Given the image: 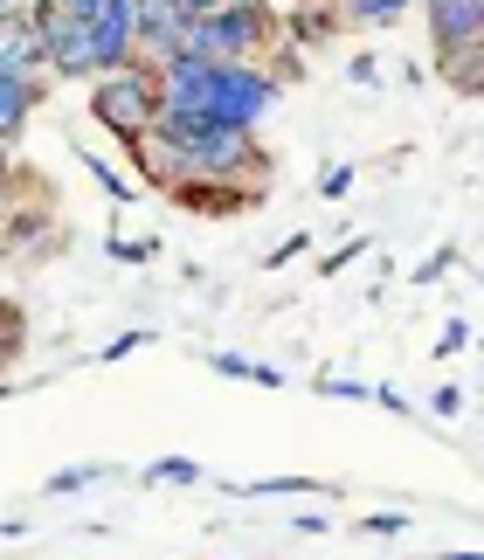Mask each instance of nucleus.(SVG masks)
Segmentation results:
<instances>
[{
	"label": "nucleus",
	"instance_id": "1",
	"mask_svg": "<svg viewBox=\"0 0 484 560\" xmlns=\"http://www.w3.org/2000/svg\"><path fill=\"white\" fill-rule=\"evenodd\" d=\"M160 104L173 112H194V118H215L229 132H256L263 118L284 104V83L256 62H194V56H173L160 62Z\"/></svg>",
	"mask_w": 484,
	"mask_h": 560
},
{
	"label": "nucleus",
	"instance_id": "2",
	"mask_svg": "<svg viewBox=\"0 0 484 560\" xmlns=\"http://www.w3.org/2000/svg\"><path fill=\"white\" fill-rule=\"evenodd\" d=\"M284 35V14L270 0H222V8L187 21V56L194 62H256Z\"/></svg>",
	"mask_w": 484,
	"mask_h": 560
},
{
	"label": "nucleus",
	"instance_id": "3",
	"mask_svg": "<svg viewBox=\"0 0 484 560\" xmlns=\"http://www.w3.org/2000/svg\"><path fill=\"white\" fill-rule=\"evenodd\" d=\"M91 118L104 125V139H118L125 153L152 139V118H160V77L146 62H125L112 77H91Z\"/></svg>",
	"mask_w": 484,
	"mask_h": 560
},
{
	"label": "nucleus",
	"instance_id": "4",
	"mask_svg": "<svg viewBox=\"0 0 484 560\" xmlns=\"http://www.w3.org/2000/svg\"><path fill=\"white\" fill-rule=\"evenodd\" d=\"M187 8L181 0H131V56L146 62V70H160V62L187 56Z\"/></svg>",
	"mask_w": 484,
	"mask_h": 560
},
{
	"label": "nucleus",
	"instance_id": "5",
	"mask_svg": "<svg viewBox=\"0 0 484 560\" xmlns=\"http://www.w3.org/2000/svg\"><path fill=\"white\" fill-rule=\"evenodd\" d=\"M429 21V49L457 56V49H484V0H415Z\"/></svg>",
	"mask_w": 484,
	"mask_h": 560
},
{
	"label": "nucleus",
	"instance_id": "6",
	"mask_svg": "<svg viewBox=\"0 0 484 560\" xmlns=\"http://www.w3.org/2000/svg\"><path fill=\"white\" fill-rule=\"evenodd\" d=\"M83 35H91V70L97 77L139 62V56H131V0H97V14L83 21Z\"/></svg>",
	"mask_w": 484,
	"mask_h": 560
},
{
	"label": "nucleus",
	"instance_id": "7",
	"mask_svg": "<svg viewBox=\"0 0 484 560\" xmlns=\"http://www.w3.org/2000/svg\"><path fill=\"white\" fill-rule=\"evenodd\" d=\"M0 77L14 83H49V70H42V35L28 28V14H0Z\"/></svg>",
	"mask_w": 484,
	"mask_h": 560
},
{
	"label": "nucleus",
	"instance_id": "8",
	"mask_svg": "<svg viewBox=\"0 0 484 560\" xmlns=\"http://www.w3.org/2000/svg\"><path fill=\"white\" fill-rule=\"evenodd\" d=\"M42 97H49V83H14V77H0V145H14L21 132H28V118L42 112Z\"/></svg>",
	"mask_w": 484,
	"mask_h": 560
},
{
	"label": "nucleus",
	"instance_id": "9",
	"mask_svg": "<svg viewBox=\"0 0 484 560\" xmlns=\"http://www.w3.org/2000/svg\"><path fill=\"white\" fill-rule=\"evenodd\" d=\"M173 201L194 208V214H242L256 201V187H208V180H187V187H173Z\"/></svg>",
	"mask_w": 484,
	"mask_h": 560
},
{
	"label": "nucleus",
	"instance_id": "10",
	"mask_svg": "<svg viewBox=\"0 0 484 560\" xmlns=\"http://www.w3.org/2000/svg\"><path fill=\"white\" fill-rule=\"evenodd\" d=\"M408 8H415V0H333L339 28H394Z\"/></svg>",
	"mask_w": 484,
	"mask_h": 560
},
{
	"label": "nucleus",
	"instance_id": "11",
	"mask_svg": "<svg viewBox=\"0 0 484 560\" xmlns=\"http://www.w3.org/2000/svg\"><path fill=\"white\" fill-rule=\"evenodd\" d=\"M436 77H443L457 97H477V91H484V49H457V56H436Z\"/></svg>",
	"mask_w": 484,
	"mask_h": 560
},
{
	"label": "nucleus",
	"instance_id": "12",
	"mask_svg": "<svg viewBox=\"0 0 484 560\" xmlns=\"http://www.w3.org/2000/svg\"><path fill=\"white\" fill-rule=\"evenodd\" d=\"M284 35H298V42H333V35H339V14L319 8V0H304L298 14H284Z\"/></svg>",
	"mask_w": 484,
	"mask_h": 560
},
{
	"label": "nucleus",
	"instance_id": "13",
	"mask_svg": "<svg viewBox=\"0 0 484 560\" xmlns=\"http://www.w3.org/2000/svg\"><path fill=\"white\" fill-rule=\"evenodd\" d=\"M229 491H242V499H319V478H250V485H229Z\"/></svg>",
	"mask_w": 484,
	"mask_h": 560
},
{
	"label": "nucleus",
	"instance_id": "14",
	"mask_svg": "<svg viewBox=\"0 0 484 560\" xmlns=\"http://www.w3.org/2000/svg\"><path fill=\"white\" fill-rule=\"evenodd\" d=\"M104 478H118V470L112 464H70V470H56V478H49V499H77V491H91Z\"/></svg>",
	"mask_w": 484,
	"mask_h": 560
},
{
	"label": "nucleus",
	"instance_id": "15",
	"mask_svg": "<svg viewBox=\"0 0 484 560\" xmlns=\"http://www.w3.org/2000/svg\"><path fill=\"white\" fill-rule=\"evenodd\" d=\"M208 470L194 464V457H160V464H146L139 470V485H201Z\"/></svg>",
	"mask_w": 484,
	"mask_h": 560
},
{
	"label": "nucleus",
	"instance_id": "16",
	"mask_svg": "<svg viewBox=\"0 0 484 560\" xmlns=\"http://www.w3.org/2000/svg\"><path fill=\"white\" fill-rule=\"evenodd\" d=\"M83 166H91V174H97V187H104V194H112V201H131V194H139V187H131L125 174H112V166H104L97 153H83Z\"/></svg>",
	"mask_w": 484,
	"mask_h": 560
},
{
	"label": "nucleus",
	"instance_id": "17",
	"mask_svg": "<svg viewBox=\"0 0 484 560\" xmlns=\"http://www.w3.org/2000/svg\"><path fill=\"white\" fill-rule=\"evenodd\" d=\"M319 395H325V401H367L373 387H360V381H339V374H319Z\"/></svg>",
	"mask_w": 484,
	"mask_h": 560
},
{
	"label": "nucleus",
	"instance_id": "18",
	"mask_svg": "<svg viewBox=\"0 0 484 560\" xmlns=\"http://www.w3.org/2000/svg\"><path fill=\"white\" fill-rule=\"evenodd\" d=\"M457 264V249H436V256H423V264H415V277H408V284H436V277H443Z\"/></svg>",
	"mask_w": 484,
	"mask_h": 560
},
{
	"label": "nucleus",
	"instance_id": "19",
	"mask_svg": "<svg viewBox=\"0 0 484 560\" xmlns=\"http://www.w3.org/2000/svg\"><path fill=\"white\" fill-rule=\"evenodd\" d=\"M408 526V512H367L360 520V533H373V540H388V533H402Z\"/></svg>",
	"mask_w": 484,
	"mask_h": 560
},
{
	"label": "nucleus",
	"instance_id": "20",
	"mask_svg": "<svg viewBox=\"0 0 484 560\" xmlns=\"http://www.w3.org/2000/svg\"><path fill=\"white\" fill-rule=\"evenodd\" d=\"M304 249H312V235H304V229H298V235H284V243L270 249V270H284V264H298Z\"/></svg>",
	"mask_w": 484,
	"mask_h": 560
},
{
	"label": "nucleus",
	"instance_id": "21",
	"mask_svg": "<svg viewBox=\"0 0 484 560\" xmlns=\"http://www.w3.org/2000/svg\"><path fill=\"white\" fill-rule=\"evenodd\" d=\"M360 249H367V243H360V235H354V243H339V249H333V256H325V264H319V284H325V277H339V270H346V264H354V256H360Z\"/></svg>",
	"mask_w": 484,
	"mask_h": 560
},
{
	"label": "nucleus",
	"instance_id": "22",
	"mask_svg": "<svg viewBox=\"0 0 484 560\" xmlns=\"http://www.w3.org/2000/svg\"><path fill=\"white\" fill-rule=\"evenodd\" d=\"M464 347H471V318H450L443 339H436V353H464Z\"/></svg>",
	"mask_w": 484,
	"mask_h": 560
},
{
	"label": "nucleus",
	"instance_id": "23",
	"mask_svg": "<svg viewBox=\"0 0 484 560\" xmlns=\"http://www.w3.org/2000/svg\"><path fill=\"white\" fill-rule=\"evenodd\" d=\"M14 194H21V166H14V153H8V145H0V208H8Z\"/></svg>",
	"mask_w": 484,
	"mask_h": 560
},
{
	"label": "nucleus",
	"instance_id": "24",
	"mask_svg": "<svg viewBox=\"0 0 484 560\" xmlns=\"http://www.w3.org/2000/svg\"><path fill=\"white\" fill-rule=\"evenodd\" d=\"M346 187H354V166H333V174H319V194H325V201H339Z\"/></svg>",
	"mask_w": 484,
	"mask_h": 560
},
{
	"label": "nucleus",
	"instance_id": "25",
	"mask_svg": "<svg viewBox=\"0 0 484 560\" xmlns=\"http://www.w3.org/2000/svg\"><path fill=\"white\" fill-rule=\"evenodd\" d=\"M256 360H242V353H215V374H229V381H250Z\"/></svg>",
	"mask_w": 484,
	"mask_h": 560
},
{
	"label": "nucleus",
	"instance_id": "26",
	"mask_svg": "<svg viewBox=\"0 0 484 560\" xmlns=\"http://www.w3.org/2000/svg\"><path fill=\"white\" fill-rule=\"evenodd\" d=\"M146 339H152V332H118V339H112V347H104V360H125V353H139V347H146Z\"/></svg>",
	"mask_w": 484,
	"mask_h": 560
},
{
	"label": "nucleus",
	"instance_id": "27",
	"mask_svg": "<svg viewBox=\"0 0 484 560\" xmlns=\"http://www.w3.org/2000/svg\"><path fill=\"white\" fill-rule=\"evenodd\" d=\"M346 77H354V83H367V91H373V83H381V62H373V56H354V70H346Z\"/></svg>",
	"mask_w": 484,
	"mask_h": 560
},
{
	"label": "nucleus",
	"instance_id": "28",
	"mask_svg": "<svg viewBox=\"0 0 484 560\" xmlns=\"http://www.w3.org/2000/svg\"><path fill=\"white\" fill-rule=\"evenodd\" d=\"M429 408H436V416H457V408H464V387H436Z\"/></svg>",
	"mask_w": 484,
	"mask_h": 560
},
{
	"label": "nucleus",
	"instance_id": "29",
	"mask_svg": "<svg viewBox=\"0 0 484 560\" xmlns=\"http://www.w3.org/2000/svg\"><path fill=\"white\" fill-rule=\"evenodd\" d=\"M152 249H160V243H112V256H125V264H146Z\"/></svg>",
	"mask_w": 484,
	"mask_h": 560
},
{
	"label": "nucleus",
	"instance_id": "30",
	"mask_svg": "<svg viewBox=\"0 0 484 560\" xmlns=\"http://www.w3.org/2000/svg\"><path fill=\"white\" fill-rule=\"evenodd\" d=\"M56 14H70V21H91V14H97V0H56Z\"/></svg>",
	"mask_w": 484,
	"mask_h": 560
},
{
	"label": "nucleus",
	"instance_id": "31",
	"mask_svg": "<svg viewBox=\"0 0 484 560\" xmlns=\"http://www.w3.org/2000/svg\"><path fill=\"white\" fill-rule=\"evenodd\" d=\"M181 8H187V14H208V8H222V0H181Z\"/></svg>",
	"mask_w": 484,
	"mask_h": 560
},
{
	"label": "nucleus",
	"instance_id": "32",
	"mask_svg": "<svg viewBox=\"0 0 484 560\" xmlns=\"http://www.w3.org/2000/svg\"><path fill=\"white\" fill-rule=\"evenodd\" d=\"M443 560H484V553H477V547H457V553H443Z\"/></svg>",
	"mask_w": 484,
	"mask_h": 560
},
{
	"label": "nucleus",
	"instance_id": "33",
	"mask_svg": "<svg viewBox=\"0 0 484 560\" xmlns=\"http://www.w3.org/2000/svg\"><path fill=\"white\" fill-rule=\"evenodd\" d=\"M14 8H21V0H0V14H14Z\"/></svg>",
	"mask_w": 484,
	"mask_h": 560
},
{
	"label": "nucleus",
	"instance_id": "34",
	"mask_svg": "<svg viewBox=\"0 0 484 560\" xmlns=\"http://www.w3.org/2000/svg\"><path fill=\"white\" fill-rule=\"evenodd\" d=\"M0 256H8V243H0Z\"/></svg>",
	"mask_w": 484,
	"mask_h": 560
},
{
	"label": "nucleus",
	"instance_id": "35",
	"mask_svg": "<svg viewBox=\"0 0 484 560\" xmlns=\"http://www.w3.org/2000/svg\"><path fill=\"white\" fill-rule=\"evenodd\" d=\"M298 8H304V0H298Z\"/></svg>",
	"mask_w": 484,
	"mask_h": 560
}]
</instances>
